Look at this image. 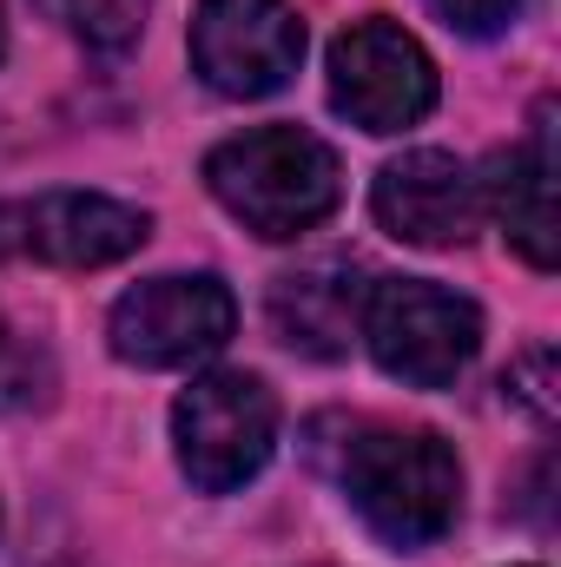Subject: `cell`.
Listing matches in <instances>:
<instances>
[{
	"label": "cell",
	"mask_w": 561,
	"mask_h": 567,
	"mask_svg": "<svg viewBox=\"0 0 561 567\" xmlns=\"http://www.w3.org/2000/svg\"><path fill=\"white\" fill-rule=\"evenodd\" d=\"M502 390L522 403V410H536L542 423L555 416V350H529L509 377H502Z\"/></svg>",
	"instance_id": "cell-13"
},
{
	"label": "cell",
	"mask_w": 561,
	"mask_h": 567,
	"mask_svg": "<svg viewBox=\"0 0 561 567\" xmlns=\"http://www.w3.org/2000/svg\"><path fill=\"white\" fill-rule=\"evenodd\" d=\"M0 350H7V323H0Z\"/></svg>",
	"instance_id": "cell-16"
},
{
	"label": "cell",
	"mask_w": 561,
	"mask_h": 567,
	"mask_svg": "<svg viewBox=\"0 0 561 567\" xmlns=\"http://www.w3.org/2000/svg\"><path fill=\"white\" fill-rule=\"evenodd\" d=\"M304 60V20L290 0H198L192 73L225 100H265Z\"/></svg>",
	"instance_id": "cell-8"
},
{
	"label": "cell",
	"mask_w": 561,
	"mask_h": 567,
	"mask_svg": "<svg viewBox=\"0 0 561 567\" xmlns=\"http://www.w3.org/2000/svg\"><path fill=\"white\" fill-rule=\"evenodd\" d=\"M152 238L140 205H120L106 192H40V198H0V258H33L60 271H100L133 258Z\"/></svg>",
	"instance_id": "cell-6"
},
{
	"label": "cell",
	"mask_w": 561,
	"mask_h": 567,
	"mask_svg": "<svg viewBox=\"0 0 561 567\" xmlns=\"http://www.w3.org/2000/svg\"><path fill=\"white\" fill-rule=\"evenodd\" d=\"M178 468L205 495H232L265 475L278 449V396L245 370H212L172 403Z\"/></svg>",
	"instance_id": "cell-4"
},
{
	"label": "cell",
	"mask_w": 561,
	"mask_h": 567,
	"mask_svg": "<svg viewBox=\"0 0 561 567\" xmlns=\"http://www.w3.org/2000/svg\"><path fill=\"white\" fill-rule=\"evenodd\" d=\"M357 337L370 343L384 377L410 390H449L482 350V310L429 278H377Z\"/></svg>",
	"instance_id": "cell-3"
},
{
	"label": "cell",
	"mask_w": 561,
	"mask_h": 567,
	"mask_svg": "<svg viewBox=\"0 0 561 567\" xmlns=\"http://www.w3.org/2000/svg\"><path fill=\"white\" fill-rule=\"evenodd\" d=\"M370 212L390 238L422 245V251H456L482 225V185L456 152H404L377 172Z\"/></svg>",
	"instance_id": "cell-9"
},
{
	"label": "cell",
	"mask_w": 561,
	"mask_h": 567,
	"mask_svg": "<svg viewBox=\"0 0 561 567\" xmlns=\"http://www.w3.org/2000/svg\"><path fill=\"white\" fill-rule=\"evenodd\" d=\"M238 330V303L232 290L198 271V278H152L140 290H126L113 303V357L120 363H140V370H185V363H205L232 343Z\"/></svg>",
	"instance_id": "cell-5"
},
{
	"label": "cell",
	"mask_w": 561,
	"mask_h": 567,
	"mask_svg": "<svg viewBox=\"0 0 561 567\" xmlns=\"http://www.w3.org/2000/svg\"><path fill=\"white\" fill-rule=\"evenodd\" d=\"M0 53H7V27H0Z\"/></svg>",
	"instance_id": "cell-15"
},
{
	"label": "cell",
	"mask_w": 561,
	"mask_h": 567,
	"mask_svg": "<svg viewBox=\"0 0 561 567\" xmlns=\"http://www.w3.org/2000/svg\"><path fill=\"white\" fill-rule=\"evenodd\" d=\"M357 278H364V265L344 251L284 271L272 284V330L304 357H344L357 323H364V297H370V284Z\"/></svg>",
	"instance_id": "cell-11"
},
{
	"label": "cell",
	"mask_w": 561,
	"mask_h": 567,
	"mask_svg": "<svg viewBox=\"0 0 561 567\" xmlns=\"http://www.w3.org/2000/svg\"><path fill=\"white\" fill-rule=\"evenodd\" d=\"M205 185L245 231L278 245V238H297V231H310L337 212L344 165L304 126H252L238 140L212 145Z\"/></svg>",
	"instance_id": "cell-2"
},
{
	"label": "cell",
	"mask_w": 561,
	"mask_h": 567,
	"mask_svg": "<svg viewBox=\"0 0 561 567\" xmlns=\"http://www.w3.org/2000/svg\"><path fill=\"white\" fill-rule=\"evenodd\" d=\"M330 106L364 133H404L436 106V60L397 20H357L330 47Z\"/></svg>",
	"instance_id": "cell-7"
},
{
	"label": "cell",
	"mask_w": 561,
	"mask_h": 567,
	"mask_svg": "<svg viewBox=\"0 0 561 567\" xmlns=\"http://www.w3.org/2000/svg\"><path fill=\"white\" fill-rule=\"evenodd\" d=\"M429 7H436L456 33H476V40H482V33H502L522 0H429Z\"/></svg>",
	"instance_id": "cell-14"
},
{
	"label": "cell",
	"mask_w": 561,
	"mask_h": 567,
	"mask_svg": "<svg viewBox=\"0 0 561 567\" xmlns=\"http://www.w3.org/2000/svg\"><path fill=\"white\" fill-rule=\"evenodd\" d=\"M53 27H67L86 53H126L145 33L152 0H33Z\"/></svg>",
	"instance_id": "cell-12"
},
{
	"label": "cell",
	"mask_w": 561,
	"mask_h": 567,
	"mask_svg": "<svg viewBox=\"0 0 561 567\" xmlns=\"http://www.w3.org/2000/svg\"><path fill=\"white\" fill-rule=\"evenodd\" d=\"M482 185V205L496 212L502 238L536 265V271H555V251H561V231H555V113L542 106L529 140L509 145L489 158V178Z\"/></svg>",
	"instance_id": "cell-10"
},
{
	"label": "cell",
	"mask_w": 561,
	"mask_h": 567,
	"mask_svg": "<svg viewBox=\"0 0 561 567\" xmlns=\"http://www.w3.org/2000/svg\"><path fill=\"white\" fill-rule=\"evenodd\" d=\"M344 435L324 449L344 502L364 515V528L404 555L442 542L462 508V462L442 435L397 423H337Z\"/></svg>",
	"instance_id": "cell-1"
}]
</instances>
